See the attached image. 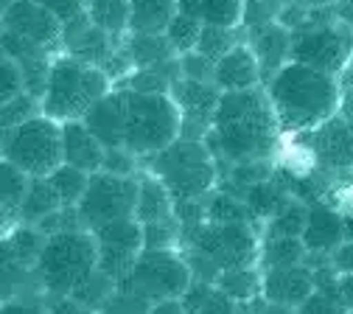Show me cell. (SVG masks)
<instances>
[{"label":"cell","mask_w":353,"mask_h":314,"mask_svg":"<svg viewBox=\"0 0 353 314\" xmlns=\"http://www.w3.org/2000/svg\"><path fill=\"white\" fill-rule=\"evenodd\" d=\"M281 121L270 101V93L261 87L222 93L213 129L205 138L216 160L236 163H258L270 160L278 144Z\"/></svg>","instance_id":"6da1fadb"},{"label":"cell","mask_w":353,"mask_h":314,"mask_svg":"<svg viewBox=\"0 0 353 314\" xmlns=\"http://www.w3.org/2000/svg\"><path fill=\"white\" fill-rule=\"evenodd\" d=\"M267 93L286 132H312L339 115L342 87L336 76H328L312 65L289 62L270 81Z\"/></svg>","instance_id":"7a4b0ae2"},{"label":"cell","mask_w":353,"mask_h":314,"mask_svg":"<svg viewBox=\"0 0 353 314\" xmlns=\"http://www.w3.org/2000/svg\"><path fill=\"white\" fill-rule=\"evenodd\" d=\"M99 269V242L90 230H68L46 239L34 278L48 297L73 295Z\"/></svg>","instance_id":"3957f363"},{"label":"cell","mask_w":353,"mask_h":314,"mask_svg":"<svg viewBox=\"0 0 353 314\" xmlns=\"http://www.w3.org/2000/svg\"><path fill=\"white\" fill-rule=\"evenodd\" d=\"M112 93V79L96 68L79 62L73 57L54 59L48 90L42 96V115H48L59 124L65 121H81L104 96Z\"/></svg>","instance_id":"277c9868"},{"label":"cell","mask_w":353,"mask_h":314,"mask_svg":"<svg viewBox=\"0 0 353 314\" xmlns=\"http://www.w3.org/2000/svg\"><path fill=\"white\" fill-rule=\"evenodd\" d=\"M126 90V87H123ZM183 112L171 93L126 90V149L135 157H154L180 141Z\"/></svg>","instance_id":"5b68a950"},{"label":"cell","mask_w":353,"mask_h":314,"mask_svg":"<svg viewBox=\"0 0 353 314\" xmlns=\"http://www.w3.org/2000/svg\"><path fill=\"white\" fill-rule=\"evenodd\" d=\"M146 171L163 179V186L171 191L174 202L210 197L219 179V166L210 146L205 141H185V138L174 141L160 155L149 157Z\"/></svg>","instance_id":"8992f818"},{"label":"cell","mask_w":353,"mask_h":314,"mask_svg":"<svg viewBox=\"0 0 353 314\" xmlns=\"http://www.w3.org/2000/svg\"><path fill=\"white\" fill-rule=\"evenodd\" d=\"M3 160L26 171L28 177H51L62 163V124L37 115L14 129L3 132Z\"/></svg>","instance_id":"52a82bcc"},{"label":"cell","mask_w":353,"mask_h":314,"mask_svg":"<svg viewBox=\"0 0 353 314\" xmlns=\"http://www.w3.org/2000/svg\"><path fill=\"white\" fill-rule=\"evenodd\" d=\"M183 244L213 258L225 269L255 266L261 258V244L252 230V222H233V224H216L202 222L194 228H183Z\"/></svg>","instance_id":"ba28073f"},{"label":"cell","mask_w":353,"mask_h":314,"mask_svg":"<svg viewBox=\"0 0 353 314\" xmlns=\"http://www.w3.org/2000/svg\"><path fill=\"white\" fill-rule=\"evenodd\" d=\"M118 286L146 297L149 303H160L168 297H185L194 286V273L183 250H143L129 278Z\"/></svg>","instance_id":"9c48e42d"},{"label":"cell","mask_w":353,"mask_h":314,"mask_svg":"<svg viewBox=\"0 0 353 314\" xmlns=\"http://www.w3.org/2000/svg\"><path fill=\"white\" fill-rule=\"evenodd\" d=\"M138 194H141V174L138 177H118V174H90V186L79 202V219L81 228L96 233L99 228L118 219H132L138 210Z\"/></svg>","instance_id":"30bf717a"},{"label":"cell","mask_w":353,"mask_h":314,"mask_svg":"<svg viewBox=\"0 0 353 314\" xmlns=\"http://www.w3.org/2000/svg\"><path fill=\"white\" fill-rule=\"evenodd\" d=\"M292 62L312 65L328 76H339L353 62V26L334 17L314 28L294 31Z\"/></svg>","instance_id":"8fae6325"},{"label":"cell","mask_w":353,"mask_h":314,"mask_svg":"<svg viewBox=\"0 0 353 314\" xmlns=\"http://www.w3.org/2000/svg\"><path fill=\"white\" fill-rule=\"evenodd\" d=\"M96 242H99V269L121 284L129 278V273L135 269L138 258L146 250L143 222H138L135 216L110 222L96 230Z\"/></svg>","instance_id":"7c38bea8"},{"label":"cell","mask_w":353,"mask_h":314,"mask_svg":"<svg viewBox=\"0 0 353 314\" xmlns=\"http://www.w3.org/2000/svg\"><path fill=\"white\" fill-rule=\"evenodd\" d=\"M171 99L176 101L183 112V132L180 138L185 141H205L213 118L222 101V90L216 87V81H196V79H180L171 90Z\"/></svg>","instance_id":"4fadbf2b"},{"label":"cell","mask_w":353,"mask_h":314,"mask_svg":"<svg viewBox=\"0 0 353 314\" xmlns=\"http://www.w3.org/2000/svg\"><path fill=\"white\" fill-rule=\"evenodd\" d=\"M121 37H112L107 31H101L99 26L90 23V17H79L73 23H65L62 28V48L65 57H73L79 62L96 65L101 70H107V65L115 59V54L121 51Z\"/></svg>","instance_id":"5bb4252c"},{"label":"cell","mask_w":353,"mask_h":314,"mask_svg":"<svg viewBox=\"0 0 353 314\" xmlns=\"http://www.w3.org/2000/svg\"><path fill=\"white\" fill-rule=\"evenodd\" d=\"M62 28L65 23L48 9L34 3V0H12L3 9V31L23 37L34 45H42L48 51L57 42H62Z\"/></svg>","instance_id":"9a60e30c"},{"label":"cell","mask_w":353,"mask_h":314,"mask_svg":"<svg viewBox=\"0 0 353 314\" xmlns=\"http://www.w3.org/2000/svg\"><path fill=\"white\" fill-rule=\"evenodd\" d=\"M305 144L325 168L353 171V124L345 115H334L323 126L305 132Z\"/></svg>","instance_id":"2e32d148"},{"label":"cell","mask_w":353,"mask_h":314,"mask_svg":"<svg viewBox=\"0 0 353 314\" xmlns=\"http://www.w3.org/2000/svg\"><path fill=\"white\" fill-rule=\"evenodd\" d=\"M314 289H317L314 275L305 264L283 266V269H263V300H270V303L300 308L314 295Z\"/></svg>","instance_id":"e0dca14e"},{"label":"cell","mask_w":353,"mask_h":314,"mask_svg":"<svg viewBox=\"0 0 353 314\" xmlns=\"http://www.w3.org/2000/svg\"><path fill=\"white\" fill-rule=\"evenodd\" d=\"M104 149H121L126 144V90H112L81 118Z\"/></svg>","instance_id":"ac0fdd59"},{"label":"cell","mask_w":353,"mask_h":314,"mask_svg":"<svg viewBox=\"0 0 353 314\" xmlns=\"http://www.w3.org/2000/svg\"><path fill=\"white\" fill-rule=\"evenodd\" d=\"M252 51L261 62V73L263 79H272L281 68H286L292 62V48H294V31L286 28L281 20L258 26L252 31Z\"/></svg>","instance_id":"d6986e66"},{"label":"cell","mask_w":353,"mask_h":314,"mask_svg":"<svg viewBox=\"0 0 353 314\" xmlns=\"http://www.w3.org/2000/svg\"><path fill=\"white\" fill-rule=\"evenodd\" d=\"M263 79L261 73V62L252 51V45L239 42L230 54H225L216 62V73L213 81L222 93H239V90H252L258 87Z\"/></svg>","instance_id":"ffe728a7"},{"label":"cell","mask_w":353,"mask_h":314,"mask_svg":"<svg viewBox=\"0 0 353 314\" xmlns=\"http://www.w3.org/2000/svg\"><path fill=\"white\" fill-rule=\"evenodd\" d=\"M62 152L65 163L73 168H81L87 174H99L104 168V155L107 149L101 141L87 129L84 121H65L62 124Z\"/></svg>","instance_id":"44dd1931"},{"label":"cell","mask_w":353,"mask_h":314,"mask_svg":"<svg viewBox=\"0 0 353 314\" xmlns=\"http://www.w3.org/2000/svg\"><path fill=\"white\" fill-rule=\"evenodd\" d=\"M342 242H345V216L323 202L308 205V222L303 233V244L308 247V253L331 255Z\"/></svg>","instance_id":"7402d4cb"},{"label":"cell","mask_w":353,"mask_h":314,"mask_svg":"<svg viewBox=\"0 0 353 314\" xmlns=\"http://www.w3.org/2000/svg\"><path fill=\"white\" fill-rule=\"evenodd\" d=\"M180 0H129V34H165Z\"/></svg>","instance_id":"603a6c76"},{"label":"cell","mask_w":353,"mask_h":314,"mask_svg":"<svg viewBox=\"0 0 353 314\" xmlns=\"http://www.w3.org/2000/svg\"><path fill=\"white\" fill-rule=\"evenodd\" d=\"M135 219L143 222V224L176 219V216H174V197H171V191L163 186V179H157V177L149 174V171L141 174V194H138Z\"/></svg>","instance_id":"cb8c5ba5"},{"label":"cell","mask_w":353,"mask_h":314,"mask_svg":"<svg viewBox=\"0 0 353 314\" xmlns=\"http://www.w3.org/2000/svg\"><path fill=\"white\" fill-rule=\"evenodd\" d=\"M180 12L202 20L205 26L239 28L244 23V0H180Z\"/></svg>","instance_id":"d4e9b609"},{"label":"cell","mask_w":353,"mask_h":314,"mask_svg":"<svg viewBox=\"0 0 353 314\" xmlns=\"http://www.w3.org/2000/svg\"><path fill=\"white\" fill-rule=\"evenodd\" d=\"M42 247H46V236L39 233V228H34V224H17V228L9 230L3 242V264L34 269L42 255Z\"/></svg>","instance_id":"484cf974"},{"label":"cell","mask_w":353,"mask_h":314,"mask_svg":"<svg viewBox=\"0 0 353 314\" xmlns=\"http://www.w3.org/2000/svg\"><path fill=\"white\" fill-rule=\"evenodd\" d=\"M180 79H183V65L180 57H174L152 68L132 70L126 76V90H135V93H171Z\"/></svg>","instance_id":"4316f807"},{"label":"cell","mask_w":353,"mask_h":314,"mask_svg":"<svg viewBox=\"0 0 353 314\" xmlns=\"http://www.w3.org/2000/svg\"><path fill=\"white\" fill-rule=\"evenodd\" d=\"M59 208H62V202H59V197L51 186V179L48 177H31V186H28V194H26L23 208L17 213V222L20 224H34L37 228L42 219L57 213Z\"/></svg>","instance_id":"83f0119b"},{"label":"cell","mask_w":353,"mask_h":314,"mask_svg":"<svg viewBox=\"0 0 353 314\" xmlns=\"http://www.w3.org/2000/svg\"><path fill=\"white\" fill-rule=\"evenodd\" d=\"M126 51H129V59H132V65H135V70L180 57L174 51V45L165 34H129L126 37Z\"/></svg>","instance_id":"f1b7e54d"},{"label":"cell","mask_w":353,"mask_h":314,"mask_svg":"<svg viewBox=\"0 0 353 314\" xmlns=\"http://www.w3.org/2000/svg\"><path fill=\"white\" fill-rule=\"evenodd\" d=\"M216 286L222 289L228 297H233L241 306L255 303L263 297V273H258V266H241V269H225L219 275Z\"/></svg>","instance_id":"f546056e"},{"label":"cell","mask_w":353,"mask_h":314,"mask_svg":"<svg viewBox=\"0 0 353 314\" xmlns=\"http://www.w3.org/2000/svg\"><path fill=\"white\" fill-rule=\"evenodd\" d=\"M294 194L286 188V186H281V183H275V179H263V183H258V186H252V188H247L244 191V202H247V208H250V213H252V219H261V222H270L289 199H292Z\"/></svg>","instance_id":"4dcf8cb0"},{"label":"cell","mask_w":353,"mask_h":314,"mask_svg":"<svg viewBox=\"0 0 353 314\" xmlns=\"http://www.w3.org/2000/svg\"><path fill=\"white\" fill-rule=\"evenodd\" d=\"M31 186V177L26 171H20L17 166L6 163L0 166V205H3V222L12 224L17 222V213L23 208V199L28 194Z\"/></svg>","instance_id":"1f68e13d"},{"label":"cell","mask_w":353,"mask_h":314,"mask_svg":"<svg viewBox=\"0 0 353 314\" xmlns=\"http://www.w3.org/2000/svg\"><path fill=\"white\" fill-rule=\"evenodd\" d=\"M185 308L188 314H239V306L233 297H228L216 284H199L194 281V286L185 292Z\"/></svg>","instance_id":"d6a6232c"},{"label":"cell","mask_w":353,"mask_h":314,"mask_svg":"<svg viewBox=\"0 0 353 314\" xmlns=\"http://www.w3.org/2000/svg\"><path fill=\"white\" fill-rule=\"evenodd\" d=\"M308 258V247L303 239H263L261 244V269H283V266H300Z\"/></svg>","instance_id":"836d02e7"},{"label":"cell","mask_w":353,"mask_h":314,"mask_svg":"<svg viewBox=\"0 0 353 314\" xmlns=\"http://www.w3.org/2000/svg\"><path fill=\"white\" fill-rule=\"evenodd\" d=\"M308 222V202L292 197L270 222H267V239H303Z\"/></svg>","instance_id":"e575fe53"},{"label":"cell","mask_w":353,"mask_h":314,"mask_svg":"<svg viewBox=\"0 0 353 314\" xmlns=\"http://www.w3.org/2000/svg\"><path fill=\"white\" fill-rule=\"evenodd\" d=\"M87 17L93 26L112 37L129 34V0H90L87 3Z\"/></svg>","instance_id":"d590c367"},{"label":"cell","mask_w":353,"mask_h":314,"mask_svg":"<svg viewBox=\"0 0 353 314\" xmlns=\"http://www.w3.org/2000/svg\"><path fill=\"white\" fill-rule=\"evenodd\" d=\"M48 179H51L62 208H79L81 197L87 194V186H90V174L81 171V168H73L68 163H62Z\"/></svg>","instance_id":"8d00e7d4"},{"label":"cell","mask_w":353,"mask_h":314,"mask_svg":"<svg viewBox=\"0 0 353 314\" xmlns=\"http://www.w3.org/2000/svg\"><path fill=\"white\" fill-rule=\"evenodd\" d=\"M115 292H118V281L110 278L107 273H101V269H96V273L87 278L70 297H76L81 306H87V308H93V311L101 314V308L110 303V297H112Z\"/></svg>","instance_id":"74e56055"},{"label":"cell","mask_w":353,"mask_h":314,"mask_svg":"<svg viewBox=\"0 0 353 314\" xmlns=\"http://www.w3.org/2000/svg\"><path fill=\"white\" fill-rule=\"evenodd\" d=\"M208 222H216V224H233V222H255L247 202L236 194H210L208 197Z\"/></svg>","instance_id":"f35d334b"},{"label":"cell","mask_w":353,"mask_h":314,"mask_svg":"<svg viewBox=\"0 0 353 314\" xmlns=\"http://www.w3.org/2000/svg\"><path fill=\"white\" fill-rule=\"evenodd\" d=\"M202 28H205L202 20H196V17H191V14H183V12H176V17L171 20L165 37L171 39L174 51L183 57V54L196 51V42H199V37H202Z\"/></svg>","instance_id":"ab89813d"},{"label":"cell","mask_w":353,"mask_h":314,"mask_svg":"<svg viewBox=\"0 0 353 314\" xmlns=\"http://www.w3.org/2000/svg\"><path fill=\"white\" fill-rule=\"evenodd\" d=\"M239 45V37H236V28H219V26H205L202 28V37L196 42V54L208 57L210 62H219L225 54H230Z\"/></svg>","instance_id":"60d3db41"},{"label":"cell","mask_w":353,"mask_h":314,"mask_svg":"<svg viewBox=\"0 0 353 314\" xmlns=\"http://www.w3.org/2000/svg\"><path fill=\"white\" fill-rule=\"evenodd\" d=\"M143 239H146V250H180L183 247V224L176 219L143 224Z\"/></svg>","instance_id":"b9f144b4"},{"label":"cell","mask_w":353,"mask_h":314,"mask_svg":"<svg viewBox=\"0 0 353 314\" xmlns=\"http://www.w3.org/2000/svg\"><path fill=\"white\" fill-rule=\"evenodd\" d=\"M37 115H42V101H39L37 96H31V93H23V96L6 101L3 110H0L3 132H6V129H14V126H20V124H26V121H31V118H37Z\"/></svg>","instance_id":"7bdbcfd3"},{"label":"cell","mask_w":353,"mask_h":314,"mask_svg":"<svg viewBox=\"0 0 353 314\" xmlns=\"http://www.w3.org/2000/svg\"><path fill=\"white\" fill-rule=\"evenodd\" d=\"M23 93H26V76L20 62L12 57H3V62H0V104H6Z\"/></svg>","instance_id":"ee69618b"},{"label":"cell","mask_w":353,"mask_h":314,"mask_svg":"<svg viewBox=\"0 0 353 314\" xmlns=\"http://www.w3.org/2000/svg\"><path fill=\"white\" fill-rule=\"evenodd\" d=\"M350 308L345 306L339 289H314V295L308 297L297 314H347Z\"/></svg>","instance_id":"f6af8a7d"},{"label":"cell","mask_w":353,"mask_h":314,"mask_svg":"<svg viewBox=\"0 0 353 314\" xmlns=\"http://www.w3.org/2000/svg\"><path fill=\"white\" fill-rule=\"evenodd\" d=\"M152 311V303L135 292H129V289H121L110 297V303L101 308V314H149Z\"/></svg>","instance_id":"bcb514c9"},{"label":"cell","mask_w":353,"mask_h":314,"mask_svg":"<svg viewBox=\"0 0 353 314\" xmlns=\"http://www.w3.org/2000/svg\"><path fill=\"white\" fill-rule=\"evenodd\" d=\"M3 57H12L17 62H26V59H39V57H48V48L42 45H34L23 37H14L9 31H3Z\"/></svg>","instance_id":"7dc6e473"},{"label":"cell","mask_w":353,"mask_h":314,"mask_svg":"<svg viewBox=\"0 0 353 314\" xmlns=\"http://www.w3.org/2000/svg\"><path fill=\"white\" fill-rule=\"evenodd\" d=\"M138 160H141V157H135L126 146H121V149H107V155H104V168H101V171L118 174V177H138Z\"/></svg>","instance_id":"c3c4849f"},{"label":"cell","mask_w":353,"mask_h":314,"mask_svg":"<svg viewBox=\"0 0 353 314\" xmlns=\"http://www.w3.org/2000/svg\"><path fill=\"white\" fill-rule=\"evenodd\" d=\"M34 3L57 14L62 23H73L87 14V3H90V0H34Z\"/></svg>","instance_id":"681fc988"},{"label":"cell","mask_w":353,"mask_h":314,"mask_svg":"<svg viewBox=\"0 0 353 314\" xmlns=\"http://www.w3.org/2000/svg\"><path fill=\"white\" fill-rule=\"evenodd\" d=\"M180 65H183V79H196V81H213V73H216V62H210L208 57L191 51V54H183L180 57Z\"/></svg>","instance_id":"f907efd6"},{"label":"cell","mask_w":353,"mask_h":314,"mask_svg":"<svg viewBox=\"0 0 353 314\" xmlns=\"http://www.w3.org/2000/svg\"><path fill=\"white\" fill-rule=\"evenodd\" d=\"M48 297V295H46ZM48 303V314H99V311H93V308H87V306H81L76 297H48L46 300Z\"/></svg>","instance_id":"816d5d0a"},{"label":"cell","mask_w":353,"mask_h":314,"mask_svg":"<svg viewBox=\"0 0 353 314\" xmlns=\"http://www.w3.org/2000/svg\"><path fill=\"white\" fill-rule=\"evenodd\" d=\"M3 314H48V303H37L31 297H12L3 303Z\"/></svg>","instance_id":"f5cc1de1"},{"label":"cell","mask_w":353,"mask_h":314,"mask_svg":"<svg viewBox=\"0 0 353 314\" xmlns=\"http://www.w3.org/2000/svg\"><path fill=\"white\" fill-rule=\"evenodd\" d=\"M331 264L336 269V275H350L353 273V244L342 242L334 253H331Z\"/></svg>","instance_id":"db71d44e"},{"label":"cell","mask_w":353,"mask_h":314,"mask_svg":"<svg viewBox=\"0 0 353 314\" xmlns=\"http://www.w3.org/2000/svg\"><path fill=\"white\" fill-rule=\"evenodd\" d=\"M149 314H188V308H185V300L183 297H168V300L152 303V311Z\"/></svg>","instance_id":"11a10c76"},{"label":"cell","mask_w":353,"mask_h":314,"mask_svg":"<svg viewBox=\"0 0 353 314\" xmlns=\"http://www.w3.org/2000/svg\"><path fill=\"white\" fill-rule=\"evenodd\" d=\"M250 306H252L255 314H297V308H289V306H281V303H270V300H263V297H258Z\"/></svg>","instance_id":"9f6ffc18"},{"label":"cell","mask_w":353,"mask_h":314,"mask_svg":"<svg viewBox=\"0 0 353 314\" xmlns=\"http://www.w3.org/2000/svg\"><path fill=\"white\" fill-rule=\"evenodd\" d=\"M339 295H342L345 306L353 308V273L350 275H339Z\"/></svg>","instance_id":"6f0895ef"},{"label":"cell","mask_w":353,"mask_h":314,"mask_svg":"<svg viewBox=\"0 0 353 314\" xmlns=\"http://www.w3.org/2000/svg\"><path fill=\"white\" fill-rule=\"evenodd\" d=\"M303 3H308V6H320V9H328V6H336L339 0H303Z\"/></svg>","instance_id":"680465c9"},{"label":"cell","mask_w":353,"mask_h":314,"mask_svg":"<svg viewBox=\"0 0 353 314\" xmlns=\"http://www.w3.org/2000/svg\"><path fill=\"white\" fill-rule=\"evenodd\" d=\"M345 242L353 244V216H345Z\"/></svg>","instance_id":"91938a15"},{"label":"cell","mask_w":353,"mask_h":314,"mask_svg":"<svg viewBox=\"0 0 353 314\" xmlns=\"http://www.w3.org/2000/svg\"><path fill=\"white\" fill-rule=\"evenodd\" d=\"M347 314H353V308H350V311H347Z\"/></svg>","instance_id":"94428289"}]
</instances>
